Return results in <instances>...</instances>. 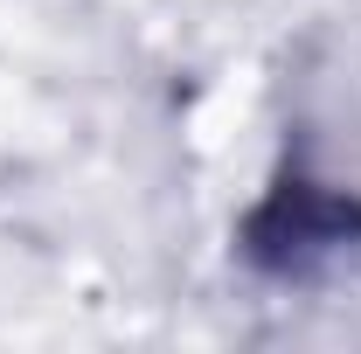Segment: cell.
Masks as SVG:
<instances>
[{"mask_svg":"<svg viewBox=\"0 0 361 354\" xmlns=\"http://www.w3.org/2000/svg\"><path fill=\"white\" fill-rule=\"evenodd\" d=\"M236 257L271 285H326L361 264V195L306 160H285L236 216Z\"/></svg>","mask_w":361,"mask_h":354,"instance_id":"6da1fadb","label":"cell"}]
</instances>
